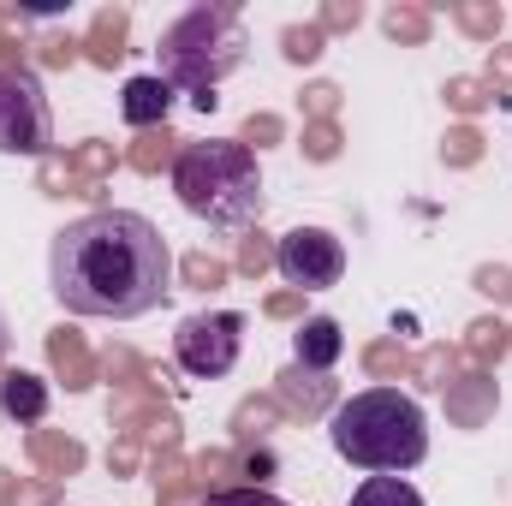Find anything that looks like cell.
<instances>
[{"label":"cell","mask_w":512,"mask_h":506,"mask_svg":"<svg viewBox=\"0 0 512 506\" xmlns=\"http://www.w3.org/2000/svg\"><path fill=\"white\" fill-rule=\"evenodd\" d=\"M54 149V114L24 66H0V155H48Z\"/></svg>","instance_id":"obj_6"},{"label":"cell","mask_w":512,"mask_h":506,"mask_svg":"<svg viewBox=\"0 0 512 506\" xmlns=\"http://www.w3.org/2000/svg\"><path fill=\"white\" fill-rule=\"evenodd\" d=\"M0 346H6V316H0Z\"/></svg>","instance_id":"obj_13"},{"label":"cell","mask_w":512,"mask_h":506,"mask_svg":"<svg viewBox=\"0 0 512 506\" xmlns=\"http://www.w3.org/2000/svg\"><path fill=\"white\" fill-rule=\"evenodd\" d=\"M328 441L370 477H405L429 459V417L399 387H364L328 417Z\"/></svg>","instance_id":"obj_2"},{"label":"cell","mask_w":512,"mask_h":506,"mask_svg":"<svg viewBox=\"0 0 512 506\" xmlns=\"http://www.w3.org/2000/svg\"><path fill=\"white\" fill-rule=\"evenodd\" d=\"M245 24L239 6H191L161 30V78L173 90H191L197 108H215V90L245 66Z\"/></svg>","instance_id":"obj_4"},{"label":"cell","mask_w":512,"mask_h":506,"mask_svg":"<svg viewBox=\"0 0 512 506\" xmlns=\"http://www.w3.org/2000/svg\"><path fill=\"white\" fill-rule=\"evenodd\" d=\"M173 197L209 227H251L262 215V167L239 137H203L173 155Z\"/></svg>","instance_id":"obj_3"},{"label":"cell","mask_w":512,"mask_h":506,"mask_svg":"<svg viewBox=\"0 0 512 506\" xmlns=\"http://www.w3.org/2000/svg\"><path fill=\"white\" fill-rule=\"evenodd\" d=\"M346 506H429V501H423L405 477H364Z\"/></svg>","instance_id":"obj_11"},{"label":"cell","mask_w":512,"mask_h":506,"mask_svg":"<svg viewBox=\"0 0 512 506\" xmlns=\"http://www.w3.org/2000/svg\"><path fill=\"white\" fill-rule=\"evenodd\" d=\"M274 268H280L286 286L328 292V286H340V274H346V245H340L328 227H292V233L274 245Z\"/></svg>","instance_id":"obj_7"},{"label":"cell","mask_w":512,"mask_h":506,"mask_svg":"<svg viewBox=\"0 0 512 506\" xmlns=\"http://www.w3.org/2000/svg\"><path fill=\"white\" fill-rule=\"evenodd\" d=\"M48 286L72 316L137 322L173 292V251L137 209H96L54 233Z\"/></svg>","instance_id":"obj_1"},{"label":"cell","mask_w":512,"mask_h":506,"mask_svg":"<svg viewBox=\"0 0 512 506\" xmlns=\"http://www.w3.org/2000/svg\"><path fill=\"white\" fill-rule=\"evenodd\" d=\"M0 417L6 423H42L48 417V381L36 370H6L0 376Z\"/></svg>","instance_id":"obj_9"},{"label":"cell","mask_w":512,"mask_h":506,"mask_svg":"<svg viewBox=\"0 0 512 506\" xmlns=\"http://www.w3.org/2000/svg\"><path fill=\"white\" fill-rule=\"evenodd\" d=\"M173 114V84L161 78V72H137V78H126V90H120V120L126 126H161Z\"/></svg>","instance_id":"obj_8"},{"label":"cell","mask_w":512,"mask_h":506,"mask_svg":"<svg viewBox=\"0 0 512 506\" xmlns=\"http://www.w3.org/2000/svg\"><path fill=\"white\" fill-rule=\"evenodd\" d=\"M239 346H245V316L239 310H197L173 328V358L197 381L227 376L239 364Z\"/></svg>","instance_id":"obj_5"},{"label":"cell","mask_w":512,"mask_h":506,"mask_svg":"<svg viewBox=\"0 0 512 506\" xmlns=\"http://www.w3.org/2000/svg\"><path fill=\"white\" fill-rule=\"evenodd\" d=\"M203 506H286V501L268 495V489H221V495H209Z\"/></svg>","instance_id":"obj_12"},{"label":"cell","mask_w":512,"mask_h":506,"mask_svg":"<svg viewBox=\"0 0 512 506\" xmlns=\"http://www.w3.org/2000/svg\"><path fill=\"white\" fill-rule=\"evenodd\" d=\"M340 352H346V334H340L334 316H310V322L292 334V358H298L304 370H334Z\"/></svg>","instance_id":"obj_10"}]
</instances>
